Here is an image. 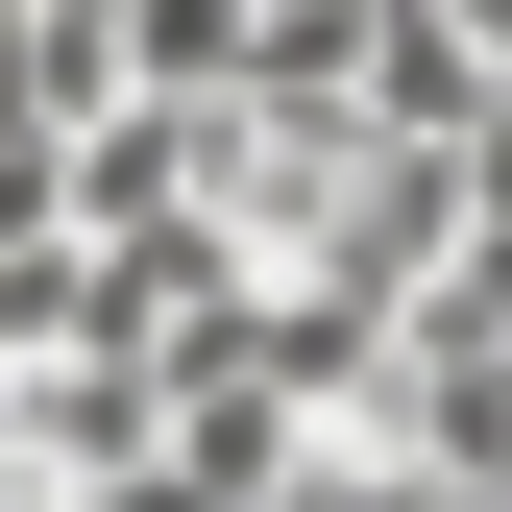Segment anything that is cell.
I'll return each mask as SVG.
<instances>
[{"instance_id": "6da1fadb", "label": "cell", "mask_w": 512, "mask_h": 512, "mask_svg": "<svg viewBox=\"0 0 512 512\" xmlns=\"http://www.w3.org/2000/svg\"><path fill=\"white\" fill-rule=\"evenodd\" d=\"M269 74V0H122V98H244Z\"/></svg>"}]
</instances>
